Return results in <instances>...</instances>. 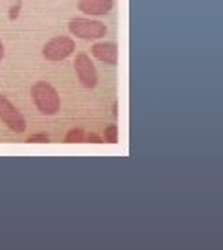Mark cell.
<instances>
[{"mask_svg": "<svg viewBox=\"0 0 223 250\" xmlns=\"http://www.w3.org/2000/svg\"><path fill=\"white\" fill-rule=\"evenodd\" d=\"M30 96H32V102L35 105V109L39 110V112H43V114H46V116H54L61 109L59 92L48 81H37V83H33Z\"/></svg>", "mask_w": 223, "mask_h": 250, "instance_id": "6da1fadb", "label": "cell"}, {"mask_svg": "<svg viewBox=\"0 0 223 250\" xmlns=\"http://www.w3.org/2000/svg\"><path fill=\"white\" fill-rule=\"evenodd\" d=\"M68 31L74 37L85 41H98L107 35V26L100 21L87 19V17H76L68 22Z\"/></svg>", "mask_w": 223, "mask_h": 250, "instance_id": "7a4b0ae2", "label": "cell"}, {"mask_svg": "<svg viewBox=\"0 0 223 250\" xmlns=\"http://www.w3.org/2000/svg\"><path fill=\"white\" fill-rule=\"evenodd\" d=\"M0 122L6 125L11 133L17 134L26 133V127H28L22 112L17 109L4 94H0Z\"/></svg>", "mask_w": 223, "mask_h": 250, "instance_id": "3957f363", "label": "cell"}, {"mask_svg": "<svg viewBox=\"0 0 223 250\" xmlns=\"http://www.w3.org/2000/svg\"><path fill=\"white\" fill-rule=\"evenodd\" d=\"M74 50H76L74 39L67 37V35H57V37L50 39L46 44L43 46V57H45L46 61L57 62V61L67 59L70 54H74Z\"/></svg>", "mask_w": 223, "mask_h": 250, "instance_id": "277c9868", "label": "cell"}, {"mask_svg": "<svg viewBox=\"0 0 223 250\" xmlns=\"http://www.w3.org/2000/svg\"><path fill=\"white\" fill-rule=\"evenodd\" d=\"M74 70L78 76V81L83 88H96L98 86V70L94 62L87 54H78L74 59Z\"/></svg>", "mask_w": 223, "mask_h": 250, "instance_id": "5b68a950", "label": "cell"}, {"mask_svg": "<svg viewBox=\"0 0 223 250\" xmlns=\"http://www.w3.org/2000/svg\"><path fill=\"white\" fill-rule=\"evenodd\" d=\"M114 8V0H78V9L83 15L104 17L111 13Z\"/></svg>", "mask_w": 223, "mask_h": 250, "instance_id": "8992f818", "label": "cell"}, {"mask_svg": "<svg viewBox=\"0 0 223 250\" xmlns=\"http://www.w3.org/2000/svg\"><path fill=\"white\" fill-rule=\"evenodd\" d=\"M90 54L105 64H112V66L118 64V44L116 42H94L90 46Z\"/></svg>", "mask_w": 223, "mask_h": 250, "instance_id": "52a82bcc", "label": "cell"}, {"mask_svg": "<svg viewBox=\"0 0 223 250\" xmlns=\"http://www.w3.org/2000/svg\"><path fill=\"white\" fill-rule=\"evenodd\" d=\"M85 134H87L85 129H72V131L67 133L65 142L67 144H81V142H85Z\"/></svg>", "mask_w": 223, "mask_h": 250, "instance_id": "ba28073f", "label": "cell"}, {"mask_svg": "<svg viewBox=\"0 0 223 250\" xmlns=\"http://www.w3.org/2000/svg\"><path fill=\"white\" fill-rule=\"evenodd\" d=\"M104 142H107V144H118V127H116L114 124L107 125Z\"/></svg>", "mask_w": 223, "mask_h": 250, "instance_id": "9c48e42d", "label": "cell"}, {"mask_svg": "<svg viewBox=\"0 0 223 250\" xmlns=\"http://www.w3.org/2000/svg\"><path fill=\"white\" fill-rule=\"evenodd\" d=\"M28 144H48L50 142V136L48 134H32L26 138Z\"/></svg>", "mask_w": 223, "mask_h": 250, "instance_id": "30bf717a", "label": "cell"}, {"mask_svg": "<svg viewBox=\"0 0 223 250\" xmlns=\"http://www.w3.org/2000/svg\"><path fill=\"white\" fill-rule=\"evenodd\" d=\"M85 142H90V144H104V138H102L100 134L87 133L85 134Z\"/></svg>", "mask_w": 223, "mask_h": 250, "instance_id": "8fae6325", "label": "cell"}, {"mask_svg": "<svg viewBox=\"0 0 223 250\" xmlns=\"http://www.w3.org/2000/svg\"><path fill=\"white\" fill-rule=\"evenodd\" d=\"M19 9H21V0H17V6L9 11V13H11L9 17H11V19H17V17H19Z\"/></svg>", "mask_w": 223, "mask_h": 250, "instance_id": "7c38bea8", "label": "cell"}, {"mask_svg": "<svg viewBox=\"0 0 223 250\" xmlns=\"http://www.w3.org/2000/svg\"><path fill=\"white\" fill-rule=\"evenodd\" d=\"M4 55H6V50H4V42H2V39H0V62H2V59H4Z\"/></svg>", "mask_w": 223, "mask_h": 250, "instance_id": "4fadbf2b", "label": "cell"}]
</instances>
